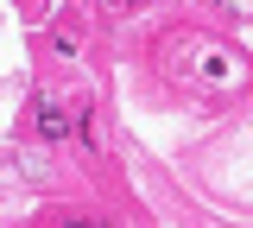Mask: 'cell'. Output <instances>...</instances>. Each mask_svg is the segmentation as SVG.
<instances>
[{"label": "cell", "mask_w": 253, "mask_h": 228, "mask_svg": "<svg viewBox=\"0 0 253 228\" xmlns=\"http://www.w3.org/2000/svg\"><path fill=\"white\" fill-rule=\"evenodd\" d=\"M63 222H70V228H108L101 216H63Z\"/></svg>", "instance_id": "obj_3"}, {"label": "cell", "mask_w": 253, "mask_h": 228, "mask_svg": "<svg viewBox=\"0 0 253 228\" xmlns=\"http://www.w3.org/2000/svg\"><path fill=\"white\" fill-rule=\"evenodd\" d=\"M190 57H196V76H209V83H234V57H228L221 45H196Z\"/></svg>", "instance_id": "obj_2"}, {"label": "cell", "mask_w": 253, "mask_h": 228, "mask_svg": "<svg viewBox=\"0 0 253 228\" xmlns=\"http://www.w3.org/2000/svg\"><path fill=\"white\" fill-rule=\"evenodd\" d=\"M70 127H76V121H70V114H63L51 95L32 101V133H38V139H51V146H57V139H70Z\"/></svg>", "instance_id": "obj_1"}, {"label": "cell", "mask_w": 253, "mask_h": 228, "mask_svg": "<svg viewBox=\"0 0 253 228\" xmlns=\"http://www.w3.org/2000/svg\"><path fill=\"white\" fill-rule=\"evenodd\" d=\"M101 6H108V13H133L139 0H101Z\"/></svg>", "instance_id": "obj_4"}, {"label": "cell", "mask_w": 253, "mask_h": 228, "mask_svg": "<svg viewBox=\"0 0 253 228\" xmlns=\"http://www.w3.org/2000/svg\"><path fill=\"white\" fill-rule=\"evenodd\" d=\"M209 6H221V13H234V0H209Z\"/></svg>", "instance_id": "obj_5"}]
</instances>
